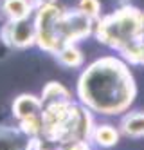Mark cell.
I'll return each instance as SVG.
<instances>
[{
  "label": "cell",
  "mask_w": 144,
  "mask_h": 150,
  "mask_svg": "<svg viewBox=\"0 0 144 150\" xmlns=\"http://www.w3.org/2000/svg\"><path fill=\"white\" fill-rule=\"evenodd\" d=\"M79 60H81V56L77 54V51H74V49H67L63 52V62L69 63V65H76V63H79Z\"/></svg>",
  "instance_id": "52a82bcc"
},
{
  "label": "cell",
  "mask_w": 144,
  "mask_h": 150,
  "mask_svg": "<svg viewBox=\"0 0 144 150\" xmlns=\"http://www.w3.org/2000/svg\"><path fill=\"white\" fill-rule=\"evenodd\" d=\"M86 96L101 110H119L128 100L126 81L114 67H96L86 74Z\"/></svg>",
  "instance_id": "6da1fadb"
},
{
  "label": "cell",
  "mask_w": 144,
  "mask_h": 150,
  "mask_svg": "<svg viewBox=\"0 0 144 150\" xmlns=\"http://www.w3.org/2000/svg\"><path fill=\"white\" fill-rule=\"evenodd\" d=\"M97 139L101 141L103 145H112L115 143V132L112 130V128H108V127H101L99 128V132H97Z\"/></svg>",
  "instance_id": "5b68a950"
},
{
  "label": "cell",
  "mask_w": 144,
  "mask_h": 150,
  "mask_svg": "<svg viewBox=\"0 0 144 150\" xmlns=\"http://www.w3.org/2000/svg\"><path fill=\"white\" fill-rule=\"evenodd\" d=\"M29 25L25 22H20L16 27H15V40L18 42V44H25V42H29Z\"/></svg>",
  "instance_id": "277c9868"
},
{
  "label": "cell",
  "mask_w": 144,
  "mask_h": 150,
  "mask_svg": "<svg viewBox=\"0 0 144 150\" xmlns=\"http://www.w3.org/2000/svg\"><path fill=\"white\" fill-rule=\"evenodd\" d=\"M38 107V101L31 96H22V98L16 101V114L22 116V117H27V116H32Z\"/></svg>",
  "instance_id": "7a4b0ae2"
},
{
  "label": "cell",
  "mask_w": 144,
  "mask_h": 150,
  "mask_svg": "<svg viewBox=\"0 0 144 150\" xmlns=\"http://www.w3.org/2000/svg\"><path fill=\"white\" fill-rule=\"evenodd\" d=\"M96 7H97V4L94 0H83V9L86 13H96Z\"/></svg>",
  "instance_id": "ba28073f"
},
{
  "label": "cell",
  "mask_w": 144,
  "mask_h": 150,
  "mask_svg": "<svg viewBox=\"0 0 144 150\" xmlns=\"http://www.w3.org/2000/svg\"><path fill=\"white\" fill-rule=\"evenodd\" d=\"M126 130H128L130 134H133V136H139V134L142 132V117H140L139 114H135V116L126 123Z\"/></svg>",
  "instance_id": "8992f818"
},
{
  "label": "cell",
  "mask_w": 144,
  "mask_h": 150,
  "mask_svg": "<svg viewBox=\"0 0 144 150\" xmlns=\"http://www.w3.org/2000/svg\"><path fill=\"white\" fill-rule=\"evenodd\" d=\"M7 11L13 16L20 18V16H24L27 13V6H25L24 0H9L7 2Z\"/></svg>",
  "instance_id": "3957f363"
}]
</instances>
